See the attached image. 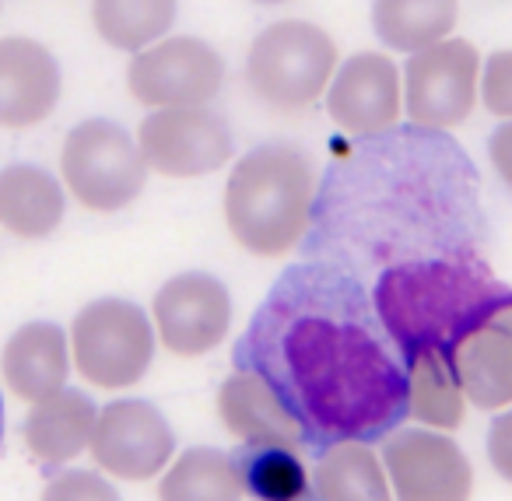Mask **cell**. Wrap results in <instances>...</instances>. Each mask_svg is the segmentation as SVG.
I'll return each mask as SVG.
<instances>
[{
  "mask_svg": "<svg viewBox=\"0 0 512 501\" xmlns=\"http://www.w3.org/2000/svg\"><path fill=\"white\" fill-rule=\"evenodd\" d=\"M232 365L271 386L306 449L379 442L407 421V361L369 288L323 263H295L274 281Z\"/></svg>",
  "mask_w": 512,
  "mask_h": 501,
  "instance_id": "obj_1",
  "label": "cell"
},
{
  "mask_svg": "<svg viewBox=\"0 0 512 501\" xmlns=\"http://www.w3.org/2000/svg\"><path fill=\"white\" fill-rule=\"evenodd\" d=\"M481 179L442 130H383L316 186L309 263L355 281L428 256L484 249Z\"/></svg>",
  "mask_w": 512,
  "mask_h": 501,
  "instance_id": "obj_2",
  "label": "cell"
},
{
  "mask_svg": "<svg viewBox=\"0 0 512 501\" xmlns=\"http://www.w3.org/2000/svg\"><path fill=\"white\" fill-rule=\"evenodd\" d=\"M369 298L386 337L411 358L421 351L446 354L463 330L512 302V291L484 260V249H463L383 270Z\"/></svg>",
  "mask_w": 512,
  "mask_h": 501,
  "instance_id": "obj_3",
  "label": "cell"
},
{
  "mask_svg": "<svg viewBox=\"0 0 512 501\" xmlns=\"http://www.w3.org/2000/svg\"><path fill=\"white\" fill-rule=\"evenodd\" d=\"M316 169L292 144H260L235 162L225 183L228 235L246 253L278 260L302 246L313 221Z\"/></svg>",
  "mask_w": 512,
  "mask_h": 501,
  "instance_id": "obj_4",
  "label": "cell"
},
{
  "mask_svg": "<svg viewBox=\"0 0 512 501\" xmlns=\"http://www.w3.org/2000/svg\"><path fill=\"white\" fill-rule=\"evenodd\" d=\"M337 71V43L302 18L267 25L246 53L249 92L274 113H306L327 95Z\"/></svg>",
  "mask_w": 512,
  "mask_h": 501,
  "instance_id": "obj_5",
  "label": "cell"
},
{
  "mask_svg": "<svg viewBox=\"0 0 512 501\" xmlns=\"http://www.w3.org/2000/svg\"><path fill=\"white\" fill-rule=\"evenodd\" d=\"M155 330L148 312L127 298H99L74 316L67 333L71 365L99 389H130L155 361Z\"/></svg>",
  "mask_w": 512,
  "mask_h": 501,
  "instance_id": "obj_6",
  "label": "cell"
},
{
  "mask_svg": "<svg viewBox=\"0 0 512 501\" xmlns=\"http://www.w3.org/2000/svg\"><path fill=\"white\" fill-rule=\"evenodd\" d=\"M60 176L85 211L113 214L130 207L148 183L134 137L113 120H85L60 148Z\"/></svg>",
  "mask_w": 512,
  "mask_h": 501,
  "instance_id": "obj_7",
  "label": "cell"
},
{
  "mask_svg": "<svg viewBox=\"0 0 512 501\" xmlns=\"http://www.w3.org/2000/svg\"><path fill=\"white\" fill-rule=\"evenodd\" d=\"M477 74L481 53L467 39H442L411 53L400 85L404 113L421 130L460 127L477 106Z\"/></svg>",
  "mask_w": 512,
  "mask_h": 501,
  "instance_id": "obj_8",
  "label": "cell"
},
{
  "mask_svg": "<svg viewBox=\"0 0 512 501\" xmlns=\"http://www.w3.org/2000/svg\"><path fill=\"white\" fill-rule=\"evenodd\" d=\"M225 85V60L197 36H172L144 46L127 67V88L148 109L207 106Z\"/></svg>",
  "mask_w": 512,
  "mask_h": 501,
  "instance_id": "obj_9",
  "label": "cell"
},
{
  "mask_svg": "<svg viewBox=\"0 0 512 501\" xmlns=\"http://www.w3.org/2000/svg\"><path fill=\"white\" fill-rule=\"evenodd\" d=\"M134 144L148 172L165 179H197L225 169L235 141L225 116L193 106L148 113L137 127Z\"/></svg>",
  "mask_w": 512,
  "mask_h": 501,
  "instance_id": "obj_10",
  "label": "cell"
},
{
  "mask_svg": "<svg viewBox=\"0 0 512 501\" xmlns=\"http://www.w3.org/2000/svg\"><path fill=\"white\" fill-rule=\"evenodd\" d=\"M393 501H470L474 466L453 438L432 428H397L383 442Z\"/></svg>",
  "mask_w": 512,
  "mask_h": 501,
  "instance_id": "obj_11",
  "label": "cell"
},
{
  "mask_svg": "<svg viewBox=\"0 0 512 501\" xmlns=\"http://www.w3.org/2000/svg\"><path fill=\"white\" fill-rule=\"evenodd\" d=\"M232 326V295L211 274H176L158 288L151 302L155 340L176 358H200L228 337Z\"/></svg>",
  "mask_w": 512,
  "mask_h": 501,
  "instance_id": "obj_12",
  "label": "cell"
},
{
  "mask_svg": "<svg viewBox=\"0 0 512 501\" xmlns=\"http://www.w3.org/2000/svg\"><path fill=\"white\" fill-rule=\"evenodd\" d=\"M88 449L99 470L137 484L169 466L176 456V435L162 410L148 400H113L95 414Z\"/></svg>",
  "mask_w": 512,
  "mask_h": 501,
  "instance_id": "obj_13",
  "label": "cell"
},
{
  "mask_svg": "<svg viewBox=\"0 0 512 501\" xmlns=\"http://www.w3.org/2000/svg\"><path fill=\"white\" fill-rule=\"evenodd\" d=\"M400 71L383 53H355L327 85V113L348 137H376L400 120Z\"/></svg>",
  "mask_w": 512,
  "mask_h": 501,
  "instance_id": "obj_14",
  "label": "cell"
},
{
  "mask_svg": "<svg viewBox=\"0 0 512 501\" xmlns=\"http://www.w3.org/2000/svg\"><path fill=\"white\" fill-rule=\"evenodd\" d=\"M460 393L481 410H505L512 403V302L477 319L446 347Z\"/></svg>",
  "mask_w": 512,
  "mask_h": 501,
  "instance_id": "obj_15",
  "label": "cell"
},
{
  "mask_svg": "<svg viewBox=\"0 0 512 501\" xmlns=\"http://www.w3.org/2000/svg\"><path fill=\"white\" fill-rule=\"evenodd\" d=\"M60 64L29 36L0 39V130H29L50 120L60 102Z\"/></svg>",
  "mask_w": 512,
  "mask_h": 501,
  "instance_id": "obj_16",
  "label": "cell"
},
{
  "mask_svg": "<svg viewBox=\"0 0 512 501\" xmlns=\"http://www.w3.org/2000/svg\"><path fill=\"white\" fill-rule=\"evenodd\" d=\"M218 417L221 428L249 449H306L299 424L292 421L285 403L271 393V386L260 375L246 372V368H232V375L221 382Z\"/></svg>",
  "mask_w": 512,
  "mask_h": 501,
  "instance_id": "obj_17",
  "label": "cell"
},
{
  "mask_svg": "<svg viewBox=\"0 0 512 501\" xmlns=\"http://www.w3.org/2000/svg\"><path fill=\"white\" fill-rule=\"evenodd\" d=\"M0 372L8 393L22 403H43L53 393L67 389L71 351L67 333L57 323H25L8 337L0 351Z\"/></svg>",
  "mask_w": 512,
  "mask_h": 501,
  "instance_id": "obj_18",
  "label": "cell"
},
{
  "mask_svg": "<svg viewBox=\"0 0 512 501\" xmlns=\"http://www.w3.org/2000/svg\"><path fill=\"white\" fill-rule=\"evenodd\" d=\"M64 186L39 165H8L0 169V228L15 239L36 242L64 225Z\"/></svg>",
  "mask_w": 512,
  "mask_h": 501,
  "instance_id": "obj_19",
  "label": "cell"
},
{
  "mask_svg": "<svg viewBox=\"0 0 512 501\" xmlns=\"http://www.w3.org/2000/svg\"><path fill=\"white\" fill-rule=\"evenodd\" d=\"M95 414L99 407L78 389H60L50 400L32 403L29 417H25V445H29L32 459L46 466L78 459L88 449Z\"/></svg>",
  "mask_w": 512,
  "mask_h": 501,
  "instance_id": "obj_20",
  "label": "cell"
},
{
  "mask_svg": "<svg viewBox=\"0 0 512 501\" xmlns=\"http://www.w3.org/2000/svg\"><path fill=\"white\" fill-rule=\"evenodd\" d=\"M309 477L316 501H393L386 470L369 442H337L320 449Z\"/></svg>",
  "mask_w": 512,
  "mask_h": 501,
  "instance_id": "obj_21",
  "label": "cell"
},
{
  "mask_svg": "<svg viewBox=\"0 0 512 501\" xmlns=\"http://www.w3.org/2000/svg\"><path fill=\"white\" fill-rule=\"evenodd\" d=\"M460 0H372V29L390 50L418 53L453 36Z\"/></svg>",
  "mask_w": 512,
  "mask_h": 501,
  "instance_id": "obj_22",
  "label": "cell"
},
{
  "mask_svg": "<svg viewBox=\"0 0 512 501\" xmlns=\"http://www.w3.org/2000/svg\"><path fill=\"white\" fill-rule=\"evenodd\" d=\"M407 361V417H418L428 428L453 431L463 424L467 400L460 393L453 368L442 351H421Z\"/></svg>",
  "mask_w": 512,
  "mask_h": 501,
  "instance_id": "obj_23",
  "label": "cell"
},
{
  "mask_svg": "<svg viewBox=\"0 0 512 501\" xmlns=\"http://www.w3.org/2000/svg\"><path fill=\"white\" fill-rule=\"evenodd\" d=\"M158 501H242L232 456L197 445L169 459L162 484H158Z\"/></svg>",
  "mask_w": 512,
  "mask_h": 501,
  "instance_id": "obj_24",
  "label": "cell"
},
{
  "mask_svg": "<svg viewBox=\"0 0 512 501\" xmlns=\"http://www.w3.org/2000/svg\"><path fill=\"white\" fill-rule=\"evenodd\" d=\"M232 466L242 494L253 501H316L313 477L299 452L242 445L239 452H232Z\"/></svg>",
  "mask_w": 512,
  "mask_h": 501,
  "instance_id": "obj_25",
  "label": "cell"
},
{
  "mask_svg": "<svg viewBox=\"0 0 512 501\" xmlns=\"http://www.w3.org/2000/svg\"><path fill=\"white\" fill-rule=\"evenodd\" d=\"M176 0H92V25L113 50L137 53L176 25Z\"/></svg>",
  "mask_w": 512,
  "mask_h": 501,
  "instance_id": "obj_26",
  "label": "cell"
},
{
  "mask_svg": "<svg viewBox=\"0 0 512 501\" xmlns=\"http://www.w3.org/2000/svg\"><path fill=\"white\" fill-rule=\"evenodd\" d=\"M43 501H120L116 487L92 470H64L46 484Z\"/></svg>",
  "mask_w": 512,
  "mask_h": 501,
  "instance_id": "obj_27",
  "label": "cell"
},
{
  "mask_svg": "<svg viewBox=\"0 0 512 501\" xmlns=\"http://www.w3.org/2000/svg\"><path fill=\"white\" fill-rule=\"evenodd\" d=\"M477 95L484 99L488 113L509 116L512 109V85H509V53L498 50L491 53V60L484 64V74H477Z\"/></svg>",
  "mask_w": 512,
  "mask_h": 501,
  "instance_id": "obj_28",
  "label": "cell"
},
{
  "mask_svg": "<svg viewBox=\"0 0 512 501\" xmlns=\"http://www.w3.org/2000/svg\"><path fill=\"white\" fill-rule=\"evenodd\" d=\"M505 431H509V417H498V424H495V435H491V459H495V466H498V473H502L505 480H509V459H505Z\"/></svg>",
  "mask_w": 512,
  "mask_h": 501,
  "instance_id": "obj_29",
  "label": "cell"
},
{
  "mask_svg": "<svg viewBox=\"0 0 512 501\" xmlns=\"http://www.w3.org/2000/svg\"><path fill=\"white\" fill-rule=\"evenodd\" d=\"M509 137H512V130L509 127H502L495 134V141H491V158H495V169L502 172V179H509L512 172H509V158H505V148H509Z\"/></svg>",
  "mask_w": 512,
  "mask_h": 501,
  "instance_id": "obj_30",
  "label": "cell"
},
{
  "mask_svg": "<svg viewBox=\"0 0 512 501\" xmlns=\"http://www.w3.org/2000/svg\"><path fill=\"white\" fill-rule=\"evenodd\" d=\"M253 4H267V8H274V4H288V0H253Z\"/></svg>",
  "mask_w": 512,
  "mask_h": 501,
  "instance_id": "obj_31",
  "label": "cell"
},
{
  "mask_svg": "<svg viewBox=\"0 0 512 501\" xmlns=\"http://www.w3.org/2000/svg\"><path fill=\"white\" fill-rule=\"evenodd\" d=\"M0 442H4V400H0Z\"/></svg>",
  "mask_w": 512,
  "mask_h": 501,
  "instance_id": "obj_32",
  "label": "cell"
}]
</instances>
